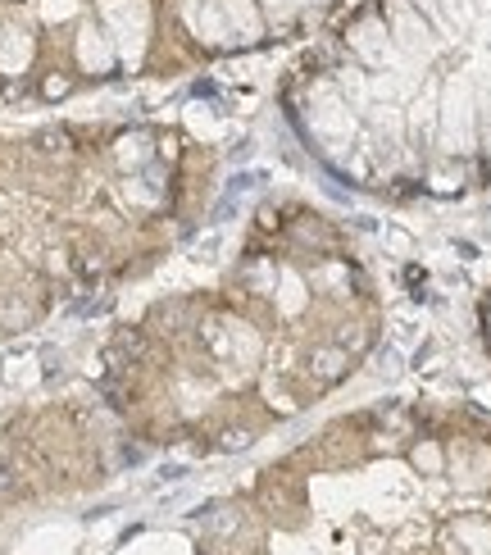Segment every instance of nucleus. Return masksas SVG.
<instances>
[{
    "mask_svg": "<svg viewBox=\"0 0 491 555\" xmlns=\"http://www.w3.org/2000/svg\"><path fill=\"white\" fill-rule=\"evenodd\" d=\"M314 364H318V373H323V378H337V373H341V350H318Z\"/></svg>",
    "mask_w": 491,
    "mask_h": 555,
    "instance_id": "f257e3e1",
    "label": "nucleus"
}]
</instances>
